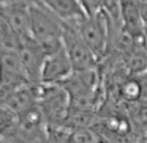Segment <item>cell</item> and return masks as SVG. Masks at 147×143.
<instances>
[{"label": "cell", "mask_w": 147, "mask_h": 143, "mask_svg": "<svg viewBox=\"0 0 147 143\" xmlns=\"http://www.w3.org/2000/svg\"><path fill=\"white\" fill-rule=\"evenodd\" d=\"M30 32L46 55L62 47L63 21L45 5H30Z\"/></svg>", "instance_id": "1"}, {"label": "cell", "mask_w": 147, "mask_h": 143, "mask_svg": "<svg viewBox=\"0 0 147 143\" xmlns=\"http://www.w3.org/2000/svg\"><path fill=\"white\" fill-rule=\"evenodd\" d=\"M67 22H74V25L78 27L84 41L89 44L92 52L96 55L98 61H101L105 58V55L108 54V47H109V17H108V14L103 10H100L96 13L86 14V16L79 17V19L67 21Z\"/></svg>", "instance_id": "2"}, {"label": "cell", "mask_w": 147, "mask_h": 143, "mask_svg": "<svg viewBox=\"0 0 147 143\" xmlns=\"http://www.w3.org/2000/svg\"><path fill=\"white\" fill-rule=\"evenodd\" d=\"M38 107L46 124H65L70 96L60 83H41L38 90Z\"/></svg>", "instance_id": "3"}, {"label": "cell", "mask_w": 147, "mask_h": 143, "mask_svg": "<svg viewBox=\"0 0 147 143\" xmlns=\"http://www.w3.org/2000/svg\"><path fill=\"white\" fill-rule=\"evenodd\" d=\"M29 82L22 68L18 47L0 46V104L22 83Z\"/></svg>", "instance_id": "4"}, {"label": "cell", "mask_w": 147, "mask_h": 143, "mask_svg": "<svg viewBox=\"0 0 147 143\" xmlns=\"http://www.w3.org/2000/svg\"><path fill=\"white\" fill-rule=\"evenodd\" d=\"M62 44L71 60L73 69H93L98 68V58L81 36L74 22H63Z\"/></svg>", "instance_id": "5"}, {"label": "cell", "mask_w": 147, "mask_h": 143, "mask_svg": "<svg viewBox=\"0 0 147 143\" xmlns=\"http://www.w3.org/2000/svg\"><path fill=\"white\" fill-rule=\"evenodd\" d=\"M46 120L36 105L30 112L16 118L3 142H48Z\"/></svg>", "instance_id": "6"}, {"label": "cell", "mask_w": 147, "mask_h": 143, "mask_svg": "<svg viewBox=\"0 0 147 143\" xmlns=\"http://www.w3.org/2000/svg\"><path fill=\"white\" fill-rule=\"evenodd\" d=\"M18 52H19L21 63H22V68L26 71L29 82L40 85L41 83V69L46 58V52L43 51V47L33 38L18 43Z\"/></svg>", "instance_id": "7"}, {"label": "cell", "mask_w": 147, "mask_h": 143, "mask_svg": "<svg viewBox=\"0 0 147 143\" xmlns=\"http://www.w3.org/2000/svg\"><path fill=\"white\" fill-rule=\"evenodd\" d=\"M0 14L5 17L8 25L14 32L18 43L33 38L30 32V5L7 3L0 5Z\"/></svg>", "instance_id": "8"}, {"label": "cell", "mask_w": 147, "mask_h": 143, "mask_svg": "<svg viewBox=\"0 0 147 143\" xmlns=\"http://www.w3.org/2000/svg\"><path fill=\"white\" fill-rule=\"evenodd\" d=\"M71 71L73 65L62 44V47L46 55L41 69V83H60Z\"/></svg>", "instance_id": "9"}, {"label": "cell", "mask_w": 147, "mask_h": 143, "mask_svg": "<svg viewBox=\"0 0 147 143\" xmlns=\"http://www.w3.org/2000/svg\"><path fill=\"white\" fill-rule=\"evenodd\" d=\"M41 85V83H40ZM40 85L32 82H26L21 86H18L13 93L7 98V101L3 102L8 108L11 110V113L14 116H21V115L30 112L32 108H35L38 105V90Z\"/></svg>", "instance_id": "10"}, {"label": "cell", "mask_w": 147, "mask_h": 143, "mask_svg": "<svg viewBox=\"0 0 147 143\" xmlns=\"http://www.w3.org/2000/svg\"><path fill=\"white\" fill-rule=\"evenodd\" d=\"M41 3L63 22L79 19L87 14L79 0H41Z\"/></svg>", "instance_id": "11"}, {"label": "cell", "mask_w": 147, "mask_h": 143, "mask_svg": "<svg viewBox=\"0 0 147 143\" xmlns=\"http://www.w3.org/2000/svg\"><path fill=\"white\" fill-rule=\"evenodd\" d=\"M16 116L11 113V110L5 104H0V142H3L8 130L13 127Z\"/></svg>", "instance_id": "12"}, {"label": "cell", "mask_w": 147, "mask_h": 143, "mask_svg": "<svg viewBox=\"0 0 147 143\" xmlns=\"http://www.w3.org/2000/svg\"><path fill=\"white\" fill-rule=\"evenodd\" d=\"M0 46H8V47H18V38L5 17L0 14Z\"/></svg>", "instance_id": "13"}, {"label": "cell", "mask_w": 147, "mask_h": 143, "mask_svg": "<svg viewBox=\"0 0 147 143\" xmlns=\"http://www.w3.org/2000/svg\"><path fill=\"white\" fill-rule=\"evenodd\" d=\"M7 3H24V5H43L41 0H0V5Z\"/></svg>", "instance_id": "14"}, {"label": "cell", "mask_w": 147, "mask_h": 143, "mask_svg": "<svg viewBox=\"0 0 147 143\" xmlns=\"http://www.w3.org/2000/svg\"><path fill=\"white\" fill-rule=\"evenodd\" d=\"M144 41H146V44H147V24L144 25Z\"/></svg>", "instance_id": "15"}]
</instances>
